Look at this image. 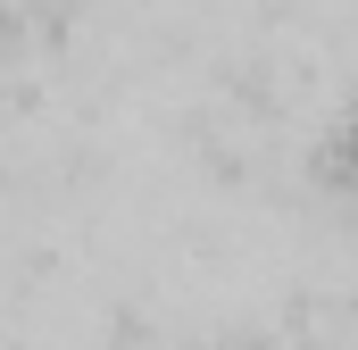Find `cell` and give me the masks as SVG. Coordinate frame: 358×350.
<instances>
[{
  "label": "cell",
  "mask_w": 358,
  "mask_h": 350,
  "mask_svg": "<svg viewBox=\"0 0 358 350\" xmlns=\"http://www.w3.org/2000/svg\"><path fill=\"white\" fill-rule=\"evenodd\" d=\"M342 175L358 183V100H350V125H342Z\"/></svg>",
  "instance_id": "1"
}]
</instances>
